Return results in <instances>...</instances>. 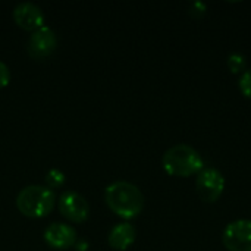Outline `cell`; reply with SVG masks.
I'll list each match as a JSON object with an SVG mask.
<instances>
[{"mask_svg": "<svg viewBox=\"0 0 251 251\" xmlns=\"http://www.w3.org/2000/svg\"><path fill=\"white\" fill-rule=\"evenodd\" d=\"M107 207L122 219H134L144 209V196L141 190L128 181H115L104 190Z\"/></svg>", "mask_w": 251, "mask_h": 251, "instance_id": "6da1fadb", "label": "cell"}, {"mask_svg": "<svg viewBox=\"0 0 251 251\" xmlns=\"http://www.w3.org/2000/svg\"><path fill=\"white\" fill-rule=\"evenodd\" d=\"M162 165L168 175L179 178L199 175L206 168L201 154L188 144H176L168 149L162 157Z\"/></svg>", "mask_w": 251, "mask_h": 251, "instance_id": "7a4b0ae2", "label": "cell"}, {"mask_svg": "<svg viewBox=\"0 0 251 251\" xmlns=\"http://www.w3.org/2000/svg\"><path fill=\"white\" fill-rule=\"evenodd\" d=\"M57 196L46 185H28L16 196L18 210L28 218H44L51 213Z\"/></svg>", "mask_w": 251, "mask_h": 251, "instance_id": "3957f363", "label": "cell"}, {"mask_svg": "<svg viewBox=\"0 0 251 251\" xmlns=\"http://www.w3.org/2000/svg\"><path fill=\"white\" fill-rule=\"evenodd\" d=\"M196 190L206 203H216L225 191V176L216 168H204L196 179Z\"/></svg>", "mask_w": 251, "mask_h": 251, "instance_id": "277c9868", "label": "cell"}, {"mask_svg": "<svg viewBox=\"0 0 251 251\" xmlns=\"http://www.w3.org/2000/svg\"><path fill=\"white\" fill-rule=\"evenodd\" d=\"M222 243L229 251H251L250 219L231 222L222 234Z\"/></svg>", "mask_w": 251, "mask_h": 251, "instance_id": "5b68a950", "label": "cell"}, {"mask_svg": "<svg viewBox=\"0 0 251 251\" xmlns=\"http://www.w3.org/2000/svg\"><path fill=\"white\" fill-rule=\"evenodd\" d=\"M59 212L68 221L82 224L90 216V206L79 193L66 190L59 197Z\"/></svg>", "mask_w": 251, "mask_h": 251, "instance_id": "8992f818", "label": "cell"}, {"mask_svg": "<svg viewBox=\"0 0 251 251\" xmlns=\"http://www.w3.org/2000/svg\"><path fill=\"white\" fill-rule=\"evenodd\" d=\"M57 47V35L56 32L43 25L38 29L32 31L28 40V53L32 59H46L49 57Z\"/></svg>", "mask_w": 251, "mask_h": 251, "instance_id": "52a82bcc", "label": "cell"}, {"mask_svg": "<svg viewBox=\"0 0 251 251\" xmlns=\"http://www.w3.org/2000/svg\"><path fill=\"white\" fill-rule=\"evenodd\" d=\"M44 241L49 247L56 250H66L75 246L76 243V231L69 224L63 222H53L44 229Z\"/></svg>", "mask_w": 251, "mask_h": 251, "instance_id": "ba28073f", "label": "cell"}, {"mask_svg": "<svg viewBox=\"0 0 251 251\" xmlns=\"http://www.w3.org/2000/svg\"><path fill=\"white\" fill-rule=\"evenodd\" d=\"M13 21L26 31H35L40 26L44 25V12L41 7L32 1H21L15 6L13 12Z\"/></svg>", "mask_w": 251, "mask_h": 251, "instance_id": "9c48e42d", "label": "cell"}, {"mask_svg": "<svg viewBox=\"0 0 251 251\" xmlns=\"http://www.w3.org/2000/svg\"><path fill=\"white\" fill-rule=\"evenodd\" d=\"M135 238H137L135 226L129 222H121L110 229L107 235V243L112 249L124 251L134 244Z\"/></svg>", "mask_w": 251, "mask_h": 251, "instance_id": "30bf717a", "label": "cell"}, {"mask_svg": "<svg viewBox=\"0 0 251 251\" xmlns=\"http://www.w3.org/2000/svg\"><path fill=\"white\" fill-rule=\"evenodd\" d=\"M44 181H46V187H49L50 190L54 191L56 188H60L65 184V174L60 169L53 168V169L47 171Z\"/></svg>", "mask_w": 251, "mask_h": 251, "instance_id": "8fae6325", "label": "cell"}, {"mask_svg": "<svg viewBox=\"0 0 251 251\" xmlns=\"http://www.w3.org/2000/svg\"><path fill=\"white\" fill-rule=\"evenodd\" d=\"M228 66H229V71L232 74H243L247 68V60L244 57V54L241 53H232L229 57H228Z\"/></svg>", "mask_w": 251, "mask_h": 251, "instance_id": "7c38bea8", "label": "cell"}, {"mask_svg": "<svg viewBox=\"0 0 251 251\" xmlns=\"http://www.w3.org/2000/svg\"><path fill=\"white\" fill-rule=\"evenodd\" d=\"M238 87H240V91L243 93V96L251 100V68L246 69L241 74V76L238 79Z\"/></svg>", "mask_w": 251, "mask_h": 251, "instance_id": "4fadbf2b", "label": "cell"}, {"mask_svg": "<svg viewBox=\"0 0 251 251\" xmlns=\"http://www.w3.org/2000/svg\"><path fill=\"white\" fill-rule=\"evenodd\" d=\"M10 82V69L9 66L0 60V88L6 87Z\"/></svg>", "mask_w": 251, "mask_h": 251, "instance_id": "5bb4252c", "label": "cell"}]
</instances>
